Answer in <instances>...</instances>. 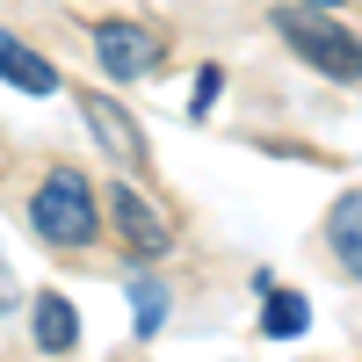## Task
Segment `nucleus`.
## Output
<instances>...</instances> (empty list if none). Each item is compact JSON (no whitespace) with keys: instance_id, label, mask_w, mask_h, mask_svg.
<instances>
[{"instance_id":"3","label":"nucleus","mask_w":362,"mask_h":362,"mask_svg":"<svg viewBox=\"0 0 362 362\" xmlns=\"http://www.w3.org/2000/svg\"><path fill=\"white\" fill-rule=\"evenodd\" d=\"M95 58H102L109 80H153L167 44H160L153 22H95Z\"/></svg>"},{"instance_id":"6","label":"nucleus","mask_w":362,"mask_h":362,"mask_svg":"<svg viewBox=\"0 0 362 362\" xmlns=\"http://www.w3.org/2000/svg\"><path fill=\"white\" fill-rule=\"evenodd\" d=\"M326 247L348 276H362V189H348L334 210H326Z\"/></svg>"},{"instance_id":"8","label":"nucleus","mask_w":362,"mask_h":362,"mask_svg":"<svg viewBox=\"0 0 362 362\" xmlns=\"http://www.w3.org/2000/svg\"><path fill=\"white\" fill-rule=\"evenodd\" d=\"M73 341H80V312H73V297L44 290V297H37V348H44V355H66Z\"/></svg>"},{"instance_id":"2","label":"nucleus","mask_w":362,"mask_h":362,"mask_svg":"<svg viewBox=\"0 0 362 362\" xmlns=\"http://www.w3.org/2000/svg\"><path fill=\"white\" fill-rule=\"evenodd\" d=\"M276 29H283V44L305 58V66H319L326 80H362V37H348L334 15H319V8H276Z\"/></svg>"},{"instance_id":"9","label":"nucleus","mask_w":362,"mask_h":362,"mask_svg":"<svg viewBox=\"0 0 362 362\" xmlns=\"http://www.w3.org/2000/svg\"><path fill=\"white\" fill-rule=\"evenodd\" d=\"M305 326H312V305H305L297 290H276V283H268V312H261V334H268V341H290V334H305Z\"/></svg>"},{"instance_id":"12","label":"nucleus","mask_w":362,"mask_h":362,"mask_svg":"<svg viewBox=\"0 0 362 362\" xmlns=\"http://www.w3.org/2000/svg\"><path fill=\"white\" fill-rule=\"evenodd\" d=\"M312 8H341V0H312Z\"/></svg>"},{"instance_id":"10","label":"nucleus","mask_w":362,"mask_h":362,"mask_svg":"<svg viewBox=\"0 0 362 362\" xmlns=\"http://www.w3.org/2000/svg\"><path fill=\"white\" fill-rule=\"evenodd\" d=\"M131 297H138V334H160V319H167V290H160V283H138Z\"/></svg>"},{"instance_id":"11","label":"nucleus","mask_w":362,"mask_h":362,"mask_svg":"<svg viewBox=\"0 0 362 362\" xmlns=\"http://www.w3.org/2000/svg\"><path fill=\"white\" fill-rule=\"evenodd\" d=\"M218 87H225V73H218V66H203V80H196V116L218 102Z\"/></svg>"},{"instance_id":"7","label":"nucleus","mask_w":362,"mask_h":362,"mask_svg":"<svg viewBox=\"0 0 362 362\" xmlns=\"http://www.w3.org/2000/svg\"><path fill=\"white\" fill-rule=\"evenodd\" d=\"M0 80H15L22 95H58V66L37 58L29 44H15V37H0Z\"/></svg>"},{"instance_id":"4","label":"nucleus","mask_w":362,"mask_h":362,"mask_svg":"<svg viewBox=\"0 0 362 362\" xmlns=\"http://www.w3.org/2000/svg\"><path fill=\"white\" fill-rule=\"evenodd\" d=\"M109 218H116V232H124V247H131L138 261H160V254L174 247V225L131 189V181H116V189H109Z\"/></svg>"},{"instance_id":"1","label":"nucleus","mask_w":362,"mask_h":362,"mask_svg":"<svg viewBox=\"0 0 362 362\" xmlns=\"http://www.w3.org/2000/svg\"><path fill=\"white\" fill-rule=\"evenodd\" d=\"M29 225H37L44 247H87L102 239V210H95V181L80 167H51L29 196Z\"/></svg>"},{"instance_id":"5","label":"nucleus","mask_w":362,"mask_h":362,"mask_svg":"<svg viewBox=\"0 0 362 362\" xmlns=\"http://www.w3.org/2000/svg\"><path fill=\"white\" fill-rule=\"evenodd\" d=\"M80 109H87V124H95L102 153H109L116 167H145V138H138V124H131L109 95H80Z\"/></svg>"},{"instance_id":"13","label":"nucleus","mask_w":362,"mask_h":362,"mask_svg":"<svg viewBox=\"0 0 362 362\" xmlns=\"http://www.w3.org/2000/svg\"><path fill=\"white\" fill-rule=\"evenodd\" d=\"M0 305H8V283H0Z\"/></svg>"}]
</instances>
